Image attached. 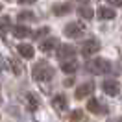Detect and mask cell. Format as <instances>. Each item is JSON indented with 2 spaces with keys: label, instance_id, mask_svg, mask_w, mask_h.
<instances>
[{
  "label": "cell",
  "instance_id": "obj_1",
  "mask_svg": "<svg viewBox=\"0 0 122 122\" xmlns=\"http://www.w3.org/2000/svg\"><path fill=\"white\" fill-rule=\"evenodd\" d=\"M85 69L89 70L91 74H111V72H113V65H111V61L98 57V59L89 61V63L85 65Z\"/></svg>",
  "mask_w": 122,
  "mask_h": 122
},
{
  "label": "cell",
  "instance_id": "obj_2",
  "mask_svg": "<svg viewBox=\"0 0 122 122\" xmlns=\"http://www.w3.org/2000/svg\"><path fill=\"white\" fill-rule=\"evenodd\" d=\"M31 76H33L35 81H48V80H52V76H54V69L46 61H39L37 65L31 69Z\"/></svg>",
  "mask_w": 122,
  "mask_h": 122
},
{
  "label": "cell",
  "instance_id": "obj_3",
  "mask_svg": "<svg viewBox=\"0 0 122 122\" xmlns=\"http://www.w3.org/2000/svg\"><path fill=\"white\" fill-rule=\"evenodd\" d=\"M83 24L81 22H69L67 26H65V30H63V33H65V37H69V39H78V37H81L83 35Z\"/></svg>",
  "mask_w": 122,
  "mask_h": 122
},
{
  "label": "cell",
  "instance_id": "obj_4",
  "mask_svg": "<svg viewBox=\"0 0 122 122\" xmlns=\"http://www.w3.org/2000/svg\"><path fill=\"white\" fill-rule=\"evenodd\" d=\"M100 48H102V45H100L98 39H87L83 45H81V54H83L85 57H91L96 52H100Z\"/></svg>",
  "mask_w": 122,
  "mask_h": 122
},
{
  "label": "cell",
  "instance_id": "obj_5",
  "mask_svg": "<svg viewBox=\"0 0 122 122\" xmlns=\"http://www.w3.org/2000/svg\"><path fill=\"white\" fill-rule=\"evenodd\" d=\"M56 56H57L59 61H70V59H74V56H76V48L72 45H59Z\"/></svg>",
  "mask_w": 122,
  "mask_h": 122
},
{
  "label": "cell",
  "instance_id": "obj_6",
  "mask_svg": "<svg viewBox=\"0 0 122 122\" xmlns=\"http://www.w3.org/2000/svg\"><path fill=\"white\" fill-rule=\"evenodd\" d=\"M102 91L109 94V96H117L118 92H120V85L117 80H104L102 81Z\"/></svg>",
  "mask_w": 122,
  "mask_h": 122
},
{
  "label": "cell",
  "instance_id": "obj_7",
  "mask_svg": "<svg viewBox=\"0 0 122 122\" xmlns=\"http://www.w3.org/2000/svg\"><path fill=\"white\" fill-rule=\"evenodd\" d=\"M87 109H89L91 113H94V115H106L107 111H109L106 104H102V102L96 100V98H91L87 102Z\"/></svg>",
  "mask_w": 122,
  "mask_h": 122
},
{
  "label": "cell",
  "instance_id": "obj_8",
  "mask_svg": "<svg viewBox=\"0 0 122 122\" xmlns=\"http://www.w3.org/2000/svg\"><path fill=\"white\" fill-rule=\"evenodd\" d=\"M92 89H94V83L92 81H87V83H81L80 87L76 89V92H74V96H76L78 100H83L85 96H89L92 92Z\"/></svg>",
  "mask_w": 122,
  "mask_h": 122
},
{
  "label": "cell",
  "instance_id": "obj_9",
  "mask_svg": "<svg viewBox=\"0 0 122 122\" xmlns=\"http://www.w3.org/2000/svg\"><path fill=\"white\" fill-rule=\"evenodd\" d=\"M11 31H13V35H15L17 39H24V37H28V35H31V30L28 28V26H24V24H17V26H13Z\"/></svg>",
  "mask_w": 122,
  "mask_h": 122
},
{
  "label": "cell",
  "instance_id": "obj_10",
  "mask_svg": "<svg viewBox=\"0 0 122 122\" xmlns=\"http://www.w3.org/2000/svg\"><path fill=\"white\" fill-rule=\"evenodd\" d=\"M70 11H72L70 4H54L52 6V13L56 17H63V15H67V13H70Z\"/></svg>",
  "mask_w": 122,
  "mask_h": 122
},
{
  "label": "cell",
  "instance_id": "obj_11",
  "mask_svg": "<svg viewBox=\"0 0 122 122\" xmlns=\"http://www.w3.org/2000/svg\"><path fill=\"white\" fill-rule=\"evenodd\" d=\"M98 19L100 20H111V19H115V9L107 8V6H100L98 8Z\"/></svg>",
  "mask_w": 122,
  "mask_h": 122
},
{
  "label": "cell",
  "instance_id": "obj_12",
  "mask_svg": "<svg viewBox=\"0 0 122 122\" xmlns=\"http://www.w3.org/2000/svg\"><path fill=\"white\" fill-rule=\"evenodd\" d=\"M17 50H19V54H20L22 57H26V59H31V57L35 56V50H33V46H31V45H26V43L19 45V46H17Z\"/></svg>",
  "mask_w": 122,
  "mask_h": 122
},
{
  "label": "cell",
  "instance_id": "obj_13",
  "mask_svg": "<svg viewBox=\"0 0 122 122\" xmlns=\"http://www.w3.org/2000/svg\"><path fill=\"white\" fill-rule=\"evenodd\" d=\"M56 46H59V41H57V37H48V39H45L43 43H41V50L43 52H50V50H54Z\"/></svg>",
  "mask_w": 122,
  "mask_h": 122
},
{
  "label": "cell",
  "instance_id": "obj_14",
  "mask_svg": "<svg viewBox=\"0 0 122 122\" xmlns=\"http://www.w3.org/2000/svg\"><path fill=\"white\" fill-rule=\"evenodd\" d=\"M61 70L65 72V74H74L78 70V63L74 59H70V61H63L61 63Z\"/></svg>",
  "mask_w": 122,
  "mask_h": 122
},
{
  "label": "cell",
  "instance_id": "obj_15",
  "mask_svg": "<svg viewBox=\"0 0 122 122\" xmlns=\"http://www.w3.org/2000/svg\"><path fill=\"white\" fill-rule=\"evenodd\" d=\"M26 104H28V107H30V111H37L39 98L33 94V92H28V94H26Z\"/></svg>",
  "mask_w": 122,
  "mask_h": 122
},
{
  "label": "cell",
  "instance_id": "obj_16",
  "mask_svg": "<svg viewBox=\"0 0 122 122\" xmlns=\"http://www.w3.org/2000/svg\"><path fill=\"white\" fill-rule=\"evenodd\" d=\"M78 15L85 19V20H91L92 17H94V11H92L89 6H81V8H78Z\"/></svg>",
  "mask_w": 122,
  "mask_h": 122
},
{
  "label": "cell",
  "instance_id": "obj_17",
  "mask_svg": "<svg viewBox=\"0 0 122 122\" xmlns=\"http://www.w3.org/2000/svg\"><path fill=\"white\" fill-rule=\"evenodd\" d=\"M17 19H19L20 22H33L37 17H35V13H33V11H20V13L17 15Z\"/></svg>",
  "mask_w": 122,
  "mask_h": 122
},
{
  "label": "cell",
  "instance_id": "obj_18",
  "mask_svg": "<svg viewBox=\"0 0 122 122\" xmlns=\"http://www.w3.org/2000/svg\"><path fill=\"white\" fill-rule=\"evenodd\" d=\"M52 106L56 107V109H65V107H67V98H65V94H57V96H54Z\"/></svg>",
  "mask_w": 122,
  "mask_h": 122
},
{
  "label": "cell",
  "instance_id": "obj_19",
  "mask_svg": "<svg viewBox=\"0 0 122 122\" xmlns=\"http://www.w3.org/2000/svg\"><path fill=\"white\" fill-rule=\"evenodd\" d=\"M11 28H13V26H11V19H9L8 15L0 17V30L6 31V30H11Z\"/></svg>",
  "mask_w": 122,
  "mask_h": 122
},
{
  "label": "cell",
  "instance_id": "obj_20",
  "mask_svg": "<svg viewBox=\"0 0 122 122\" xmlns=\"http://www.w3.org/2000/svg\"><path fill=\"white\" fill-rule=\"evenodd\" d=\"M81 118H83V111L81 109H74L70 113V122H81Z\"/></svg>",
  "mask_w": 122,
  "mask_h": 122
},
{
  "label": "cell",
  "instance_id": "obj_21",
  "mask_svg": "<svg viewBox=\"0 0 122 122\" xmlns=\"http://www.w3.org/2000/svg\"><path fill=\"white\" fill-rule=\"evenodd\" d=\"M9 67H11V70L15 72L17 76H19V74L22 72V67L19 65V61H17V59H9Z\"/></svg>",
  "mask_w": 122,
  "mask_h": 122
},
{
  "label": "cell",
  "instance_id": "obj_22",
  "mask_svg": "<svg viewBox=\"0 0 122 122\" xmlns=\"http://www.w3.org/2000/svg\"><path fill=\"white\" fill-rule=\"evenodd\" d=\"M48 31H50V28H48V26H45V28H41V30H39L37 33H35V39H41L43 35H46Z\"/></svg>",
  "mask_w": 122,
  "mask_h": 122
},
{
  "label": "cell",
  "instance_id": "obj_23",
  "mask_svg": "<svg viewBox=\"0 0 122 122\" xmlns=\"http://www.w3.org/2000/svg\"><path fill=\"white\" fill-rule=\"evenodd\" d=\"M109 6H117V8H122V0H107Z\"/></svg>",
  "mask_w": 122,
  "mask_h": 122
},
{
  "label": "cell",
  "instance_id": "obj_24",
  "mask_svg": "<svg viewBox=\"0 0 122 122\" xmlns=\"http://www.w3.org/2000/svg\"><path fill=\"white\" fill-rule=\"evenodd\" d=\"M19 4H22V6H26V4H33V2H37V0H17Z\"/></svg>",
  "mask_w": 122,
  "mask_h": 122
},
{
  "label": "cell",
  "instance_id": "obj_25",
  "mask_svg": "<svg viewBox=\"0 0 122 122\" xmlns=\"http://www.w3.org/2000/svg\"><path fill=\"white\" fill-rule=\"evenodd\" d=\"M72 81H74V78H69V80H67V81H65V85H67V87H69V85H72Z\"/></svg>",
  "mask_w": 122,
  "mask_h": 122
},
{
  "label": "cell",
  "instance_id": "obj_26",
  "mask_svg": "<svg viewBox=\"0 0 122 122\" xmlns=\"http://www.w3.org/2000/svg\"><path fill=\"white\" fill-rule=\"evenodd\" d=\"M0 11H2V4H0Z\"/></svg>",
  "mask_w": 122,
  "mask_h": 122
},
{
  "label": "cell",
  "instance_id": "obj_27",
  "mask_svg": "<svg viewBox=\"0 0 122 122\" xmlns=\"http://www.w3.org/2000/svg\"><path fill=\"white\" fill-rule=\"evenodd\" d=\"M0 102H2V96H0Z\"/></svg>",
  "mask_w": 122,
  "mask_h": 122
}]
</instances>
